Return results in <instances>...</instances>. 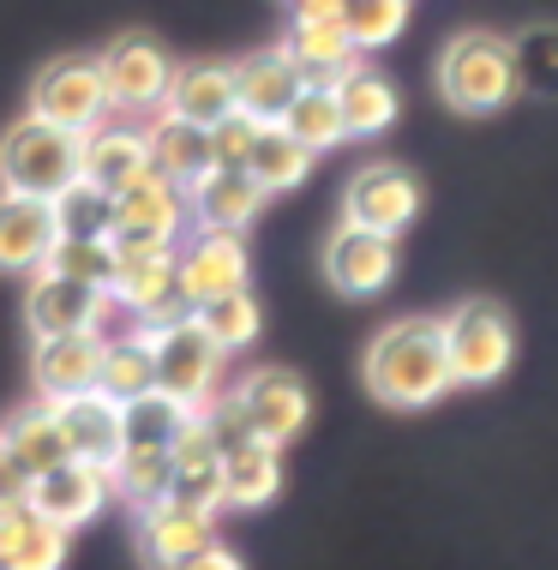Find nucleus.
Returning <instances> with one entry per match:
<instances>
[{
	"instance_id": "1",
	"label": "nucleus",
	"mask_w": 558,
	"mask_h": 570,
	"mask_svg": "<svg viewBox=\"0 0 558 570\" xmlns=\"http://www.w3.org/2000/svg\"><path fill=\"white\" fill-rule=\"evenodd\" d=\"M361 379L366 391L379 396L384 409H432L451 384V361H444V331L439 318L414 313V318H391L379 336L366 343V361H361Z\"/></svg>"
},
{
	"instance_id": "2",
	"label": "nucleus",
	"mask_w": 558,
	"mask_h": 570,
	"mask_svg": "<svg viewBox=\"0 0 558 570\" xmlns=\"http://www.w3.org/2000/svg\"><path fill=\"white\" fill-rule=\"evenodd\" d=\"M85 138L90 132H67L49 127L37 115H19L0 132V187L7 193H30V198H55L85 175Z\"/></svg>"
},
{
	"instance_id": "3",
	"label": "nucleus",
	"mask_w": 558,
	"mask_h": 570,
	"mask_svg": "<svg viewBox=\"0 0 558 570\" xmlns=\"http://www.w3.org/2000/svg\"><path fill=\"white\" fill-rule=\"evenodd\" d=\"M439 97L457 115H499L522 97L517 90V60H510V37L499 30H462L439 55Z\"/></svg>"
},
{
	"instance_id": "4",
	"label": "nucleus",
	"mask_w": 558,
	"mask_h": 570,
	"mask_svg": "<svg viewBox=\"0 0 558 570\" xmlns=\"http://www.w3.org/2000/svg\"><path fill=\"white\" fill-rule=\"evenodd\" d=\"M451 384H499L517 361V325L499 301H457L439 318Z\"/></svg>"
},
{
	"instance_id": "5",
	"label": "nucleus",
	"mask_w": 558,
	"mask_h": 570,
	"mask_svg": "<svg viewBox=\"0 0 558 570\" xmlns=\"http://www.w3.org/2000/svg\"><path fill=\"white\" fill-rule=\"evenodd\" d=\"M180 228H186V187H175L157 168H145L108 205V240H115V253H157V246L180 240Z\"/></svg>"
},
{
	"instance_id": "6",
	"label": "nucleus",
	"mask_w": 558,
	"mask_h": 570,
	"mask_svg": "<svg viewBox=\"0 0 558 570\" xmlns=\"http://www.w3.org/2000/svg\"><path fill=\"white\" fill-rule=\"evenodd\" d=\"M145 336H150V373H157V391L180 396L186 409L205 414L216 403V384H223L228 354L193 325V313L175 318V325H163V331H145Z\"/></svg>"
},
{
	"instance_id": "7",
	"label": "nucleus",
	"mask_w": 558,
	"mask_h": 570,
	"mask_svg": "<svg viewBox=\"0 0 558 570\" xmlns=\"http://www.w3.org/2000/svg\"><path fill=\"white\" fill-rule=\"evenodd\" d=\"M30 115L49 120V127H67V132H97L108 127V85H102V67L97 55H60L37 72L30 85Z\"/></svg>"
},
{
	"instance_id": "8",
	"label": "nucleus",
	"mask_w": 558,
	"mask_h": 570,
	"mask_svg": "<svg viewBox=\"0 0 558 570\" xmlns=\"http://www.w3.org/2000/svg\"><path fill=\"white\" fill-rule=\"evenodd\" d=\"M108 301L127 306L138 318V331H163L186 318L193 306L180 295V253L175 246H157V253H120L115 276H108Z\"/></svg>"
},
{
	"instance_id": "9",
	"label": "nucleus",
	"mask_w": 558,
	"mask_h": 570,
	"mask_svg": "<svg viewBox=\"0 0 558 570\" xmlns=\"http://www.w3.org/2000/svg\"><path fill=\"white\" fill-rule=\"evenodd\" d=\"M97 67H102V85H108V109H120V115H157L163 97H168V79H175L168 49L150 37H138V30L108 42L97 55Z\"/></svg>"
},
{
	"instance_id": "10",
	"label": "nucleus",
	"mask_w": 558,
	"mask_h": 570,
	"mask_svg": "<svg viewBox=\"0 0 558 570\" xmlns=\"http://www.w3.org/2000/svg\"><path fill=\"white\" fill-rule=\"evenodd\" d=\"M421 217V180L402 163H366L343 187V223L372 228V235H402Z\"/></svg>"
},
{
	"instance_id": "11",
	"label": "nucleus",
	"mask_w": 558,
	"mask_h": 570,
	"mask_svg": "<svg viewBox=\"0 0 558 570\" xmlns=\"http://www.w3.org/2000/svg\"><path fill=\"white\" fill-rule=\"evenodd\" d=\"M235 409H241L246 433L283 451V444L301 439L306 421H313V391H306V384L294 379V373H283V366H258V373L241 379Z\"/></svg>"
},
{
	"instance_id": "12",
	"label": "nucleus",
	"mask_w": 558,
	"mask_h": 570,
	"mask_svg": "<svg viewBox=\"0 0 558 570\" xmlns=\"http://www.w3.org/2000/svg\"><path fill=\"white\" fill-rule=\"evenodd\" d=\"M108 318V288L72 283V276L37 271L25 288V325L30 336H79V331H102Z\"/></svg>"
},
{
	"instance_id": "13",
	"label": "nucleus",
	"mask_w": 558,
	"mask_h": 570,
	"mask_svg": "<svg viewBox=\"0 0 558 570\" xmlns=\"http://www.w3.org/2000/svg\"><path fill=\"white\" fill-rule=\"evenodd\" d=\"M25 504H30V511H37L42 522H55V529L72 534V529H85V522L108 504V469L67 456L60 469L37 474V481L25 487Z\"/></svg>"
},
{
	"instance_id": "14",
	"label": "nucleus",
	"mask_w": 558,
	"mask_h": 570,
	"mask_svg": "<svg viewBox=\"0 0 558 570\" xmlns=\"http://www.w3.org/2000/svg\"><path fill=\"white\" fill-rule=\"evenodd\" d=\"M324 276H331V288L349 301L379 295L397 276V235H372V228L336 223L331 246H324Z\"/></svg>"
},
{
	"instance_id": "15",
	"label": "nucleus",
	"mask_w": 558,
	"mask_h": 570,
	"mask_svg": "<svg viewBox=\"0 0 558 570\" xmlns=\"http://www.w3.org/2000/svg\"><path fill=\"white\" fill-rule=\"evenodd\" d=\"M55 240H60L55 198H30V193L0 187V271L7 276H37Z\"/></svg>"
},
{
	"instance_id": "16",
	"label": "nucleus",
	"mask_w": 558,
	"mask_h": 570,
	"mask_svg": "<svg viewBox=\"0 0 558 570\" xmlns=\"http://www.w3.org/2000/svg\"><path fill=\"white\" fill-rule=\"evenodd\" d=\"M97 366H102V336L79 331V336H37L30 354V379H37L42 403H67L79 391H97Z\"/></svg>"
},
{
	"instance_id": "17",
	"label": "nucleus",
	"mask_w": 558,
	"mask_h": 570,
	"mask_svg": "<svg viewBox=\"0 0 558 570\" xmlns=\"http://www.w3.org/2000/svg\"><path fill=\"white\" fill-rule=\"evenodd\" d=\"M0 451H7V462L25 474V481H37V474L60 469V462L72 456L67 444V426H60V409L55 403H25L7 414V426H0Z\"/></svg>"
},
{
	"instance_id": "18",
	"label": "nucleus",
	"mask_w": 558,
	"mask_h": 570,
	"mask_svg": "<svg viewBox=\"0 0 558 570\" xmlns=\"http://www.w3.org/2000/svg\"><path fill=\"white\" fill-rule=\"evenodd\" d=\"M186 210H193L198 228H216V235H241L246 223L265 210V193L253 187V175L246 168H223L211 163L205 175L186 187Z\"/></svg>"
},
{
	"instance_id": "19",
	"label": "nucleus",
	"mask_w": 558,
	"mask_h": 570,
	"mask_svg": "<svg viewBox=\"0 0 558 570\" xmlns=\"http://www.w3.org/2000/svg\"><path fill=\"white\" fill-rule=\"evenodd\" d=\"M168 462H175V487H168V499L193 504V511H211V517L223 511V444L211 439L205 414L168 444Z\"/></svg>"
},
{
	"instance_id": "20",
	"label": "nucleus",
	"mask_w": 558,
	"mask_h": 570,
	"mask_svg": "<svg viewBox=\"0 0 558 570\" xmlns=\"http://www.w3.org/2000/svg\"><path fill=\"white\" fill-rule=\"evenodd\" d=\"M283 55L294 60V67H301V79L319 85V90H331V85L354 67V60H361V55L349 49V37H343V24H336V12H294Z\"/></svg>"
},
{
	"instance_id": "21",
	"label": "nucleus",
	"mask_w": 558,
	"mask_h": 570,
	"mask_svg": "<svg viewBox=\"0 0 558 570\" xmlns=\"http://www.w3.org/2000/svg\"><path fill=\"white\" fill-rule=\"evenodd\" d=\"M138 541H145V559L157 570H175L180 559H193L198 547L216 541V517L211 511H193L180 499H163L150 511H138Z\"/></svg>"
},
{
	"instance_id": "22",
	"label": "nucleus",
	"mask_w": 558,
	"mask_h": 570,
	"mask_svg": "<svg viewBox=\"0 0 558 570\" xmlns=\"http://www.w3.org/2000/svg\"><path fill=\"white\" fill-rule=\"evenodd\" d=\"M163 109L211 132L216 120H228L241 109L235 102V67H223V60H186V67H175V79H168Z\"/></svg>"
},
{
	"instance_id": "23",
	"label": "nucleus",
	"mask_w": 558,
	"mask_h": 570,
	"mask_svg": "<svg viewBox=\"0 0 558 570\" xmlns=\"http://www.w3.org/2000/svg\"><path fill=\"white\" fill-rule=\"evenodd\" d=\"M228 288H246V246L241 235H216V228H198V240L180 253V295L186 306L228 295Z\"/></svg>"
},
{
	"instance_id": "24",
	"label": "nucleus",
	"mask_w": 558,
	"mask_h": 570,
	"mask_svg": "<svg viewBox=\"0 0 558 570\" xmlns=\"http://www.w3.org/2000/svg\"><path fill=\"white\" fill-rule=\"evenodd\" d=\"M301 90H306V79H301V67H294L283 49H258V55L235 60V102H241V115L283 120L288 102L301 97Z\"/></svg>"
},
{
	"instance_id": "25",
	"label": "nucleus",
	"mask_w": 558,
	"mask_h": 570,
	"mask_svg": "<svg viewBox=\"0 0 558 570\" xmlns=\"http://www.w3.org/2000/svg\"><path fill=\"white\" fill-rule=\"evenodd\" d=\"M60 409V426H67V444L79 462H97V469H115V456L127 451V433H120V403H108L102 391H79Z\"/></svg>"
},
{
	"instance_id": "26",
	"label": "nucleus",
	"mask_w": 558,
	"mask_h": 570,
	"mask_svg": "<svg viewBox=\"0 0 558 570\" xmlns=\"http://www.w3.org/2000/svg\"><path fill=\"white\" fill-rule=\"evenodd\" d=\"M283 492V451L265 439H241L223 451V511H265Z\"/></svg>"
},
{
	"instance_id": "27",
	"label": "nucleus",
	"mask_w": 558,
	"mask_h": 570,
	"mask_svg": "<svg viewBox=\"0 0 558 570\" xmlns=\"http://www.w3.org/2000/svg\"><path fill=\"white\" fill-rule=\"evenodd\" d=\"M145 150H150V168L168 175L175 187H193V180L211 168V132L193 127V120H180V115H168V109L150 115Z\"/></svg>"
},
{
	"instance_id": "28",
	"label": "nucleus",
	"mask_w": 558,
	"mask_h": 570,
	"mask_svg": "<svg viewBox=\"0 0 558 570\" xmlns=\"http://www.w3.org/2000/svg\"><path fill=\"white\" fill-rule=\"evenodd\" d=\"M336 90V109H343V127L349 138H372V132H384L397 120V85L384 79V72H372L366 60H354V67L343 72V79L331 85Z\"/></svg>"
},
{
	"instance_id": "29",
	"label": "nucleus",
	"mask_w": 558,
	"mask_h": 570,
	"mask_svg": "<svg viewBox=\"0 0 558 570\" xmlns=\"http://www.w3.org/2000/svg\"><path fill=\"white\" fill-rule=\"evenodd\" d=\"M241 168L253 175V187L265 193V198H271V193H294L306 175H313V150H306V145H294V138L283 132V120H265Z\"/></svg>"
},
{
	"instance_id": "30",
	"label": "nucleus",
	"mask_w": 558,
	"mask_h": 570,
	"mask_svg": "<svg viewBox=\"0 0 558 570\" xmlns=\"http://www.w3.org/2000/svg\"><path fill=\"white\" fill-rule=\"evenodd\" d=\"M145 168H150L145 132H133V127H97V132L85 138V180H90V187L120 193V187H133Z\"/></svg>"
},
{
	"instance_id": "31",
	"label": "nucleus",
	"mask_w": 558,
	"mask_h": 570,
	"mask_svg": "<svg viewBox=\"0 0 558 570\" xmlns=\"http://www.w3.org/2000/svg\"><path fill=\"white\" fill-rule=\"evenodd\" d=\"M193 325L211 336L223 354H241L253 348L258 336H265V313H258V301L246 295V288H228V295H211L193 306Z\"/></svg>"
},
{
	"instance_id": "32",
	"label": "nucleus",
	"mask_w": 558,
	"mask_h": 570,
	"mask_svg": "<svg viewBox=\"0 0 558 570\" xmlns=\"http://www.w3.org/2000/svg\"><path fill=\"white\" fill-rule=\"evenodd\" d=\"M193 421H198V409H186L180 396L157 391V384L145 396H133V403H120V433H127V444H150V451H168Z\"/></svg>"
},
{
	"instance_id": "33",
	"label": "nucleus",
	"mask_w": 558,
	"mask_h": 570,
	"mask_svg": "<svg viewBox=\"0 0 558 570\" xmlns=\"http://www.w3.org/2000/svg\"><path fill=\"white\" fill-rule=\"evenodd\" d=\"M168 487H175V462H168V451H150V444H127L115 456V469H108V492H120L133 511L163 504Z\"/></svg>"
},
{
	"instance_id": "34",
	"label": "nucleus",
	"mask_w": 558,
	"mask_h": 570,
	"mask_svg": "<svg viewBox=\"0 0 558 570\" xmlns=\"http://www.w3.org/2000/svg\"><path fill=\"white\" fill-rule=\"evenodd\" d=\"M157 373H150V336L133 331V336H108L102 343V366H97V391L108 403H133V396H145Z\"/></svg>"
},
{
	"instance_id": "35",
	"label": "nucleus",
	"mask_w": 558,
	"mask_h": 570,
	"mask_svg": "<svg viewBox=\"0 0 558 570\" xmlns=\"http://www.w3.org/2000/svg\"><path fill=\"white\" fill-rule=\"evenodd\" d=\"M283 132L294 138V145H306L319 157V150H336L349 138L343 127V109H336V90H319V85H306L301 97L288 102V115H283Z\"/></svg>"
},
{
	"instance_id": "36",
	"label": "nucleus",
	"mask_w": 558,
	"mask_h": 570,
	"mask_svg": "<svg viewBox=\"0 0 558 570\" xmlns=\"http://www.w3.org/2000/svg\"><path fill=\"white\" fill-rule=\"evenodd\" d=\"M336 24H343L354 55H372V49H384V42H397L402 30H409V0H343V7H336Z\"/></svg>"
},
{
	"instance_id": "37",
	"label": "nucleus",
	"mask_w": 558,
	"mask_h": 570,
	"mask_svg": "<svg viewBox=\"0 0 558 570\" xmlns=\"http://www.w3.org/2000/svg\"><path fill=\"white\" fill-rule=\"evenodd\" d=\"M115 265H120V253H115L108 235H60L49 246V258H42V271L72 276V283H90V288H108Z\"/></svg>"
},
{
	"instance_id": "38",
	"label": "nucleus",
	"mask_w": 558,
	"mask_h": 570,
	"mask_svg": "<svg viewBox=\"0 0 558 570\" xmlns=\"http://www.w3.org/2000/svg\"><path fill=\"white\" fill-rule=\"evenodd\" d=\"M510 60H517V90L529 97H558V24H529L510 37Z\"/></svg>"
},
{
	"instance_id": "39",
	"label": "nucleus",
	"mask_w": 558,
	"mask_h": 570,
	"mask_svg": "<svg viewBox=\"0 0 558 570\" xmlns=\"http://www.w3.org/2000/svg\"><path fill=\"white\" fill-rule=\"evenodd\" d=\"M67 547H72L67 529H55V522H42L37 511H30L19 541H12L7 559H0V570H60L67 564Z\"/></svg>"
},
{
	"instance_id": "40",
	"label": "nucleus",
	"mask_w": 558,
	"mask_h": 570,
	"mask_svg": "<svg viewBox=\"0 0 558 570\" xmlns=\"http://www.w3.org/2000/svg\"><path fill=\"white\" fill-rule=\"evenodd\" d=\"M108 205H115V193L90 187L79 175L67 193H55V217H60V235H108Z\"/></svg>"
},
{
	"instance_id": "41",
	"label": "nucleus",
	"mask_w": 558,
	"mask_h": 570,
	"mask_svg": "<svg viewBox=\"0 0 558 570\" xmlns=\"http://www.w3.org/2000/svg\"><path fill=\"white\" fill-rule=\"evenodd\" d=\"M265 120H253V115H228V120H216L211 127V163H223V168H241L246 163V150H253V138Z\"/></svg>"
},
{
	"instance_id": "42",
	"label": "nucleus",
	"mask_w": 558,
	"mask_h": 570,
	"mask_svg": "<svg viewBox=\"0 0 558 570\" xmlns=\"http://www.w3.org/2000/svg\"><path fill=\"white\" fill-rule=\"evenodd\" d=\"M175 570H246V564H241L228 547H216V541H211V547H198L193 559H180Z\"/></svg>"
},
{
	"instance_id": "43",
	"label": "nucleus",
	"mask_w": 558,
	"mask_h": 570,
	"mask_svg": "<svg viewBox=\"0 0 558 570\" xmlns=\"http://www.w3.org/2000/svg\"><path fill=\"white\" fill-rule=\"evenodd\" d=\"M25 487H30V481L7 462V451H0V499H25Z\"/></svg>"
},
{
	"instance_id": "44",
	"label": "nucleus",
	"mask_w": 558,
	"mask_h": 570,
	"mask_svg": "<svg viewBox=\"0 0 558 570\" xmlns=\"http://www.w3.org/2000/svg\"><path fill=\"white\" fill-rule=\"evenodd\" d=\"M343 0H294V12H336Z\"/></svg>"
}]
</instances>
